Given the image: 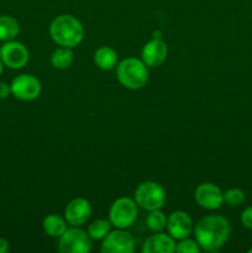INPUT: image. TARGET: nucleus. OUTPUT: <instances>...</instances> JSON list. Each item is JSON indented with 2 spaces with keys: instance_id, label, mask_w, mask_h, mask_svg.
Returning a JSON list of instances; mask_svg holds the SVG:
<instances>
[{
  "instance_id": "obj_1",
  "label": "nucleus",
  "mask_w": 252,
  "mask_h": 253,
  "mask_svg": "<svg viewBox=\"0 0 252 253\" xmlns=\"http://www.w3.org/2000/svg\"><path fill=\"white\" fill-rule=\"evenodd\" d=\"M194 235L200 249L216 252L230 239L231 226L229 220L221 215H208L195 225Z\"/></svg>"
},
{
  "instance_id": "obj_2",
  "label": "nucleus",
  "mask_w": 252,
  "mask_h": 253,
  "mask_svg": "<svg viewBox=\"0 0 252 253\" xmlns=\"http://www.w3.org/2000/svg\"><path fill=\"white\" fill-rule=\"evenodd\" d=\"M49 35L59 46L73 48L83 41L84 27L73 15H58L49 25Z\"/></svg>"
},
{
  "instance_id": "obj_3",
  "label": "nucleus",
  "mask_w": 252,
  "mask_h": 253,
  "mask_svg": "<svg viewBox=\"0 0 252 253\" xmlns=\"http://www.w3.org/2000/svg\"><path fill=\"white\" fill-rule=\"evenodd\" d=\"M116 77L123 86L130 90H138L143 88L148 81V67L142 59L128 58L123 59L116 66Z\"/></svg>"
},
{
  "instance_id": "obj_4",
  "label": "nucleus",
  "mask_w": 252,
  "mask_h": 253,
  "mask_svg": "<svg viewBox=\"0 0 252 253\" xmlns=\"http://www.w3.org/2000/svg\"><path fill=\"white\" fill-rule=\"evenodd\" d=\"M133 199L140 208L152 211V210L161 209L165 205L166 190L160 183L147 180L137 185Z\"/></svg>"
},
{
  "instance_id": "obj_5",
  "label": "nucleus",
  "mask_w": 252,
  "mask_h": 253,
  "mask_svg": "<svg viewBox=\"0 0 252 253\" xmlns=\"http://www.w3.org/2000/svg\"><path fill=\"white\" fill-rule=\"evenodd\" d=\"M138 215V205L135 199L123 197L113 203L109 211V221L116 229H127L135 224Z\"/></svg>"
},
{
  "instance_id": "obj_6",
  "label": "nucleus",
  "mask_w": 252,
  "mask_h": 253,
  "mask_svg": "<svg viewBox=\"0 0 252 253\" xmlns=\"http://www.w3.org/2000/svg\"><path fill=\"white\" fill-rule=\"evenodd\" d=\"M58 247L62 253H88L93 244L88 232L79 229V226H72L59 237Z\"/></svg>"
},
{
  "instance_id": "obj_7",
  "label": "nucleus",
  "mask_w": 252,
  "mask_h": 253,
  "mask_svg": "<svg viewBox=\"0 0 252 253\" xmlns=\"http://www.w3.org/2000/svg\"><path fill=\"white\" fill-rule=\"evenodd\" d=\"M11 94L16 99L21 101H31L39 98L41 94L42 85L41 82L31 74H20L16 78L12 79Z\"/></svg>"
},
{
  "instance_id": "obj_8",
  "label": "nucleus",
  "mask_w": 252,
  "mask_h": 253,
  "mask_svg": "<svg viewBox=\"0 0 252 253\" xmlns=\"http://www.w3.org/2000/svg\"><path fill=\"white\" fill-rule=\"evenodd\" d=\"M100 250L104 253H132L135 251V239L125 229H118L104 237Z\"/></svg>"
},
{
  "instance_id": "obj_9",
  "label": "nucleus",
  "mask_w": 252,
  "mask_h": 253,
  "mask_svg": "<svg viewBox=\"0 0 252 253\" xmlns=\"http://www.w3.org/2000/svg\"><path fill=\"white\" fill-rule=\"evenodd\" d=\"M0 58L2 63L11 69H20L29 62V49L21 42L11 40L6 41L0 47Z\"/></svg>"
},
{
  "instance_id": "obj_10",
  "label": "nucleus",
  "mask_w": 252,
  "mask_h": 253,
  "mask_svg": "<svg viewBox=\"0 0 252 253\" xmlns=\"http://www.w3.org/2000/svg\"><path fill=\"white\" fill-rule=\"evenodd\" d=\"M194 198L198 205L205 210H216L224 204V193L216 184L210 182L198 185Z\"/></svg>"
},
{
  "instance_id": "obj_11",
  "label": "nucleus",
  "mask_w": 252,
  "mask_h": 253,
  "mask_svg": "<svg viewBox=\"0 0 252 253\" xmlns=\"http://www.w3.org/2000/svg\"><path fill=\"white\" fill-rule=\"evenodd\" d=\"M91 215V205L84 198H76L67 204L64 219L71 226H83Z\"/></svg>"
},
{
  "instance_id": "obj_12",
  "label": "nucleus",
  "mask_w": 252,
  "mask_h": 253,
  "mask_svg": "<svg viewBox=\"0 0 252 253\" xmlns=\"http://www.w3.org/2000/svg\"><path fill=\"white\" fill-rule=\"evenodd\" d=\"M167 231L174 240H182L189 237L194 231L193 220L185 211L178 210L172 212L167 219Z\"/></svg>"
},
{
  "instance_id": "obj_13",
  "label": "nucleus",
  "mask_w": 252,
  "mask_h": 253,
  "mask_svg": "<svg viewBox=\"0 0 252 253\" xmlns=\"http://www.w3.org/2000/svg\"><path fill=\"white\" fill-rule=\"evenodd\" d=\"M168 56V47L163 40L153 39L143 46L141 59L147 67H158L166 61Z\"/></svg>"
},
{
  "instance_id": "obj_14",
  "label": "nucleus",
  "mask_w": 252,
  "mask_h": 253,
  "mask_svg": "<svg viewBox=\"0 0 252 253\" xmlns=\"http://www.w3.org/2000/svg\"><path fill=\"white\" fill-rule=\"evenodd\" d=\"M175 240L169 234L155 232L142 244V253H173L175 252Z\"/></svg>"
},
{
  "instance_id": "obj_15",
  "label": "nucleus",
  "mask_w": 252,
  "mask_h": 253,
  "mask_svg": "<svg viewBox=\"0 0 252 253\" xmlns=\"http://www.w3.org/2000/svg\"><path fill=\"white\" fill-rule=\"evenodd\" d=\"M94 63L103 71H111L118 66V53L109 46L100 47L94 53Z\"/></svg>"
},
{
  "instance_id": "obj_16",
  "label": "nucleus",
  "mask_w": 252,
  "mask_h": 253,
  "mask_svg": "<svg viewBox=\"0 0 252 253\" xmlns=\"http://www.w3.org/2000/svg\"><path fill=\"white\" fill-rule=\"evenodd\" d=\"M67 224L68 222H67V220L64 217L59 216L57 214H51L44 217L43 222H42V226H43V231L48 236L58 237L59 239L63 235V232L68 229Z\"/></svg>"
},
{
  "instance_id": "obj_17",
  "label": "nucleus",
  "mask_w": 252,
  "mask_h": 253,
  "mask_svg": "<svg viewBox=\"0 0 252 253\" xmlns=\"http://www.w3.org/2000/svg\"><path fill=\"white\" fill-rule=\"evenodd\" d=\"M20 25L16 19L9 15L0 16V41H11L19 35Z\"/></svg>"
},
{
  "instance_id": "obj_18",
  "label": "nucleus",
  "mask_w": 252,
  "mask_h": 253,
  "mask_svg": "<svg viewBox=\"0 0 252 253\" xmlns=\"http://www.w3.org/2000/svg\"><path fill=\"white\" fill-rule=\"evenodd\" d=\"M73 51L69 47H61L54 49L51 56V63L57 69H67L73 63Z\"/></svg>"
},
{
  "instance_id": "obj_19",
  "label": "nucleus",
  "mask_w": 252,
  "mask_h": 253,
  "mask_svg": "<svg viewBox=\"0 0 252 253\" xmlns=\"http://www.w3.org/2000/svg\"><path fill=\"white\" fill-rule=\"evenodd\" d=\"M167 219L168 217L161 211L160 209L152 210L150 214L147 215L146 219V225L148 229L153 232H161L167 227Z\"/></svg>"
},
{
  "instance_id": "obj_20",
  "label": "nucleus",
  "mask_w": 252,
  "mask_h": 253,
  "mask_svg": "<svg viewBox=\"0 0 252 253\" xmlns=\"http://www.w3.org/2000/svg\"><path fill=\"white\" fill-rule=\"evenodd\" d=\"M111 222L104 219L94 220L88 226V234L91 240H103L110 232Z\"/></svg>"
},
{
  "instance_id": "obj_21",
  "label": "nucleus",
  "mask_w": 252,
  "mask_h": 253,
  "mask_svg": "<svg viewBox=\"0 0 252 253\" xmlns=\"http://www.w3.org/2000/svg\"><path fill=\"white\" fill-rule=\"evenodd\" d=\"M245 202V193L240 188H231L224 193V203L229 207H239Z\"/></svg>"
},
{
  "instance_id": "obj_22",
  "label": "nucleus",
  "mask_w": 252,
  "mask_h": 253,
  "mask_svg": "<svg viewBox=\"0 0 252 253\" xmlns=\"http://www.w3.org/2000/svg\"><path fill=\"white\" fill-rule=\"evenodd\" d=\"M200 251L202 249L197 240H192L189 237L179 240V242L175 245V252L178 253H199Z\"/></svg>"
},
{
  "instance_id": "obj_23",
  "label": "nucleus",
  "mask_w": 252,
  "mask_h": 253,
  "mask_svg": "<svg viewBox=\"0 0 252 253\" xmlns=\"http://www.w3.org/2000/svg\"><path fill=\"white\" fill-rule=\"evenodd\" d=\"M241 222L246 229L252 230V207L246 208L241 214Z\"/></svg>"
},
{
  "instance_id": "obj_24",
  "label": "nucleus",
  "mask_w": 252,
  "mask_h": 253,
  "mask_svg": "<svg viewBox=\"0 0 252 253\" xmlns=\"http://www.w3.org/2000/svg\"><path fill=\"white\" fill-rule=\"evenodd\" d=\"M10 94H11V88H10L9 84L4 83V82H0V100L1 99H6Z\"/></svg>"
},
{
  "instance_id": "obj_25",
  "label": "nucleus",
  "mask_w": 252,
  "mask_h": 253,
  "mask_svg": "<svg viewBox=\"0 0 252 253\" xmlns=\"http://www.w3.org/2000/svg\"><path fill=\"white\" fill-rule=\"evenodd\" d=\"M9 241L5 239H0V253H6L9 251Z\"/></svg>"
},
{
  "instance_id": "obj_26",
  "label": "nucleus",
  "mask_w": 252,
  "mask_h": 253,
  "mask_svg": "<svg viewBox=\"0 0 252 253\" xmlns=\"http://www.w3.org/2000/svg\"><path fill=\"white\" fill-rule=\"evenodd\" d=\"M4 66H5V64H4V63H2L1 58H0V76H1L2 71H4Z\"/></svg>"
},
{
  "instance_id": "obj_27",
  "label": "nucleus",
  "mask_w": 252,
  "mask_h": 253,
  "mask_svg": "<svg viewBox=\"0 0 252 253\" xmlns=\"http://www.w3.org/2000/svg\"><path fill=\"white\" fill-rule=\"evenodd\" d=\"M249 253H252V249H250V250H249Z\"/></svg>"
}]
</instances>
